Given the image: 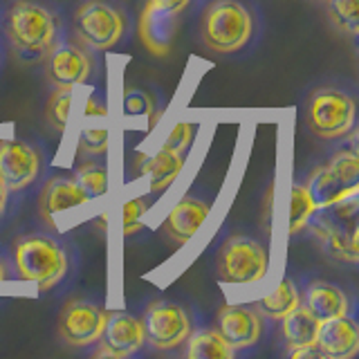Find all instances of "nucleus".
<instances>
[{"label":"nucleus","mask_w":359,"mask_h":359,"mask_svg":"<svg viewBox=\"0 0 359 359\" xmlns=\"http://www.w3.org/2000/svg\"><path fill=\"white\" fill-rule=\"evenodd\" d=\"M74 36L90 50H110L121 41L126 32V16L115 5L104 0H86L76 7Z\"/></svg>","instance_id":"6"},{"label":"nucleus","mask_w":359,"mask_h":359,"mask_svg":"<svg viewBox=\"0 0 359 359\" xmlns=\"http://www.w3.org/2000/svg\"><path fill=\"white\" fill-rule=\"evenodd\" d=\"M254 18L238 0H211L200 18V41L216 54H233L250 43Z\"/></svg>","instance_id":"2"},{"label":"nucleus","mask_w":359,"mask_h":359,"mask_svg":"<svg viewBox=\"0 0 359 359\" xmlns=\"http://www.w3.org/2000/svg\"><path fill=\"white\" fill-rule=\"evenodd\" d=\"M144 162H146L144 164V173L149 175L151 191H153V194H160V191H166L168 187H171L177 180V175L182 173L184 155L160 149L153 157H146Z\"/></svg>","instance_id":"19"},{"label":"nucleus","mask_w":359,"mask_h":359,"mask_svg":"<svg viewBox=\"0 0 359 359\" xmlns=\"http://www.w3.org/2000/svg\"><path fill=\"white\" fill-rule=\"evenodd\" d=\"M67 254L50 236L25 233L14 243V267L20 280L36 283L41 292L52 290L67 272Z\"/></svg>","instance_id":"3"},{"label":"nucleus","mask_w":359,"mask_h":359,"mask_svg":"<svg viewBox=\"0 0 359 359\" xmlns=\"http://www.w3.org/2000/svg\"><path fill=\"white\" fill-rule=\"evenodd\" d=\"M110 144V130L104 126H83L79 137V151L83 155H104Z\"/></svg>","instance_id":"28"},{"label":"nucleus","mask_w":359,"mask_h":359,"mask_svg":"<svg viewBox=\"0 0 359 359\" xmlns=\"http://www.w3.org/2000/svg\"><path fill=\"white\" fill-rule=\"evenodd\" d=\"M213 328L218 330V334L233 351H243V348H250L261 339L263 317L254 310V306L229 303V306L220 308Z\"/></svg>","instance_id":"12"},{"label":"nucleus","mask_w":359,"mask_h":359,"mask_svg":"<svg viewBox=\"0 0 359 359\" xmlns=\"http://www.w3.org/2000/svg\"><path fill=\"white\" fill-rule=\"evenodd\" d=\"M325 247L330 250L334 258H339L344 263H357L359 261V252H357V227L353 224L351 229H339V227H330L328 236L323 238Z\"/></svg>","instance_id":"23"},{"label":"nucleus","mask_w":359,"mask_h":359,"mask_svg":"<svg viewBox=\"0 0 359 359\" xmlns=\"http://www.w3.org/2000/svg\"><path fill=\"white\" fill-rule=\"evenodd\" d=\"M355 99L339 88H317L306 104V126L319 140H341L355 128Z\"/></svg>","instance_id":"4"},{"label":"nucleus","mask_w":359,"mask_h":359,"mask_svg":"<svg viewBox=\"0 0 359 359\" xmlns=\"http://www.w3.org/2000/svg\"><path fill=\"white\" fill-rule=\"evenodd\" d=\"M319 319L306 308L299 306L292 310L287 317L280 319V334L287 346V351L294 348H306V346H317V332H319Z\"/></svg>","instance_id":"18"},{"label":"nucleus","mask_w":359,"mask_h":359,"mask_svg":"<svg viewBox=\"0 0 359 359\" xmlns=\"http://www.w3.org/2000/svg\"><path fill=\"white\" fill-rule=\"evenodd\" d=\"M189 3L191 0H146L140 16V39L151 54L162 56L171 50L180 16Z\"/></svg>","instance_id":"7"},{"label":"nucleus","mask_w":359,"mask_h":359,"mask_svg":"<svg viewBox=\"0 0 359 359\" xmlns=\"http://www.w3.org/2000/svg\"><path fill=\"white\" fill-rule=\"evenodd\" d=\"M144 341L155 351H173L182 346L191 334V319L182 306L168 301H155L142 319Z\"/></svg>","instance_id":"8"},{"label":"nucleus","mask_w":359,"mask_h":359,"mask_svg":"<svg viewBox=\"0 0 359 359\" xmlns=\"http://www.w3.org/2000/svg\"><path fill=\"white\" fill-rule=\"evenodd\" d=\"M99 348L93 353L95 357H110V359H126L135 355L144 346V328L142 319L133 317L128 312H108V321Z\"/></svg>","instance_id":"11"},{"label":"nucleus","mask_w":359,"mask_h":359,"mask_svg":"<svg viewBox=\"0 0 359 359\" xmlns=\"http://www.w3.org/2000/svg\"><path fill=\"white\" fill-rule=\"evenodd\" d=\"M5 34L22 61L45 59L56 45V16L36 0H14L5 18Z\"/></svg>","instance_id":"1"},{"label":"nucleus","mask_w":359,"mask_h":359,"mask_svg":"<svg viewBox=\"0 0 359 359\" xmlns=\"http://www.w3.org/2000/svg\"><path fill=\"white\" fill-rule=\"evenodd\" d=\"M357 3L359 0H325V9H328L332 25L348 39H355L359 32Z\"/></svg>","instance_id":"24"},{"label":"nucleus","mask_w":359,"mask_h":359,"mask_svg":"<svg viewBox=\"0 0 359 359\" xmlns=\"http://www.w3.org/2000/svg\"><path fill=\"white\" fill-rule=\"evenodd\" d=\"M301 306V294L294 285V280H280L278 287L272 292V294L263 297L261 301L254 303V310L261 314L263 319H272V321H280L292 310H297Z\"/></svg>","instance_id":"20"},{"label":"nucleus","mask_w":359,"mask_h":359,"mask_svg":"<svg viewBox=\"0 0 359 359\" xmlns=\"http://www.w3.org/2000/svg\"><path fill=\"white\" fill-rule=\"evenodd\" d=\"M5 278H9V267L3 258H0V280H5Z\"/></svg>","instance_id":"35"},{"label":"nucleus","mask_w":359,"mask_h":359,"mask_svg":"<svg viewBox=\"0 0 359 359\" xmlns=\"http://www.w3.org/2000/svg\"><path fill=\"white\" fill-rule=\"evenodd\" d=\"M211 207L205 200H200L196 196H184L180 202H175V207L168 211V216L162 222V231L168 241H173L175 245L189 243L198 229L205 224L209 218Z\"/></svg>","instance_id":"14"},{"label":"nucleus","mask_w":359,"mask_h":359,"mask_svg":"<svg viewBox=\"0 0 359 359\" xmlns=\"http://www.w3.org/2000/svg\"><path fill=\"white\" fill-rule=\"evenodd\" d=\"M74 88H56L45 106V121L54 130H63L70 119V108L74 101Z\"/></svg>","instance_id":"26"},{"label":"nucleus","mask_w":359,"mask_h":359,"mask_svg":"<svg viewBox=\"0 0 359 359\" xmlns=\"http://www.w3.org/2000/svg\"><path fill=\"white\" fill-rule=\"evenodd\" d=\"M106 321H108L106 310H101L90 301L76 299V301H67L63 306L59 321H56V332H59V339L65 346L88 348L101 339Z\"/></svg>","instance_id":"9"},{"label":"nucleus","mask_w":359,"mask_h":359,"mask_svg":"<svg viewBox=\"0 0 359 359\" xmlns=\"http://www.w3.org/2000/svg\"><path fill=\"white\" fill-rule=\"evenodd\" d=\"M317 213L314 207V200L310 196V191L306 184H294L292 187V196H290V216H287V233L297 236L308 227L310 218Z\"/></svg>","instance_id":"22"},{"label":"nucleus","mask_w":359,"mask_h":359,"mask_svg":"<svg viewBox=\"0 0 359 359\" xmlns=\"http://www.w3.org/2000/svg\"><path fill=\"white\" fill-rule=\"evenodd\" d=\"M325 168L339 180L344 187H357L359 180V157L353 149H344L339 153H334Z\"/></svg>","instance_id":"27"},{"label":"nucleus","mask_w":359,"mask_h":359,"mask_svg":"<svg viewBox=\"0 0 359 359\" xmlns=\"http://www.w3.org/2000/svg\"><path fill=\"white\" fill-rule=\"evenodd\" d=\"M184 344V355L189 359H231L236 355V351L222 339L216 328L191 332Z\"/></svg>","instance_id":"21"},{"label":"nucleus","mask_w":359,"mask_h":359,"mask_svg":"<svg viewBox=\"0 0 359 359\" xmlns=\"http://www.w3.org/2000/svg\"><path fill=\"white\" fill-rule=\"evenodd\" d=\"M196 137V126L191 121H180L173 126V130L168 133V137L164 140L162 149L166 151H173V153H182L191 146V142H194Z\"/></svg>","instance_id":"30"},{"label":"nucleus","mask_w":359,"mask_h":359,"mask_svg":"<svg viewBox=\"0 0 359 359\" xmlns=\"http://www.w3.org/2000/svg\"><path fill=\"white\" fill-rule=\"evenodd\" d=\"M74 182L86 191L90 200L101 198L108 191V168L97 162H86L76 168Z\"/></svg>","instance_id":"25"},{"label":"nucleus","mask_w":359,"mask_h":359,"mask_svg":"<svg viewBox=\"0 0 359 359\" xmlns=\"http://www.w3.org/2000/svg\"><path fill=\"white\" fill-rule=\"evenodd\" d=\"M269 267L267 250L250 236L233 233L220 245L216 258V274L222 283L250 285L263 280Z\"/></svg>","instance_id":"5"},{"label":"nucleus","mask_w":359,"mask_h":359,"mask_svg":"<svg viewBox=\"0 0 359 359\" xmlns=\"http://www.w3.org/2000/svg\"><path fill=\"white\" fill-rule=\"evenodd\" d=\"M292 359H319L321 353L317 346H306V348H294V351H287Z\"/></svg>","instance_id":"33"},{"label":"nucleus","mask_w":359,"mask_h":359,"mask_svg":"<svg viewBox=\"0 0 359 359\" xmlns=\"http://www.w3.org/2000/svg\"><path fill=\"white\" fill-rule=\"evenodd\" d=\"M93 56L74 43H63L48 54V79L54 88H76L93 76Z\"/></svg>","instance_id":"13"},{"label":"nucleus","mask_w":359,"mask_h":359,"mask_svg":"<svg viewBox=\"0 0 359 359\" xmlns=\"http://www.w3.org/2000/svg\"><path fill=\"white\" fill-rule=\"evenodd\" d=\"M7 187H5V182H3V177H0V211L5 209V202H7Z\"/></svg>","instance_id":"34"},{"label":"nucleus","mask_w":359,"mask_h":359,"mask_svg":"<svg viewBox=\"0 0 359 359\" xmlns=\"http://www.w3.org/2000/svg\"><path fill=\"white\" fill-rule=\"evenodd\" d=\"M41 173V155L20 140H0V177L9 194L27 189Z\"/></svg>","instance_id":"10"},{"label":"nucleus","mask_w":359,"mask_h":359,"mask_svg":"<svg viewBox=\"0 0 359 359\" xmlns=\"http://www.w3.org/2000/svg\"><path fill=\"white\" fill-rule=\"evenodd\" d=\"M106 115H108V110H106L104 104H101V101H97L95 97H90V99L86 101V106H83V117H86V119H93V117L106 119Z\"/></svg>","instance_id":"32"},{"label":"nucleus","mask_w":359,"mask_h":359,"mask_svg":"<svg viewBox=\"0 0 359 359\" xmlns=\"http://www.w3.org/2000/svg\"><path fill=\"white\" fill-rule=\"evenodd\" d=\"M317 348L321 357L328 359H351L359 353V328L357 323L344 314L319 323Z\"/></svg>","instance_id":"15"},{"label":"nucleus","mask_w":359,"mask_h":359,"mask_svg":"<svg viewBox=\"0 0 359 359\" xmlns=\"http://www.w3.org/2000/svg\"><path fill=\"white\" fill-rule=\"evenodd\" d=\"M149 211V202L144 198H133L121 207V229L123 236H133L142 229V220Z\"/></svg>","instance_id":"29"},{"label":"nucleus","mask_w":359,"mask_h":359,"mask_svg":"<svg viewBox=\"0 0 359 359\" xmlns=\"http://www.w3.org/2000/svg\"><path fill=\"white\" fill-rule=\"evenodd\" d=\"M88 202V194L72 177H52L39 196V213L50 227H56V216L59 213L83 207Z\"/></svg>","instance_id":"16"},{"label":"nucleus","mask_w":359,"mask_h":359,"mask_svg":"<svg viewBox=\"0 0 359 359\" xmlns=\"http://www.w3.org/2000/svg\"><path fill=\"white\" fill-rule=\"evenodd\" d=\"M306 308L317 317L319 321L344 317L351 310V303L341 287H337L325 280H312L306 290Z\"/></svg>","instance_id":"17"},{"label":"nucleus","mask_w":359,"mask_h":359,"mask_svg":"<svg viewBox=\"0 0 359 359\" xmlns=\"http://www.w3.org/2000/svg\"><path fill=\"white\" fill-rule=\"evenodd\" d=\"M123 110L130 115H151L153 112V99L142 93V90H128L123 95Z\"/></svg>","instance_id":"31"}]
</instances>
